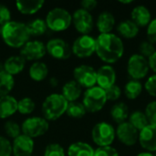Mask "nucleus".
Listing matches in <instances>:
<instances>
[{"label": "nucleus", "instance_id": "obj_14", "mask_svg": "<svg viewBox=\"0 0 156 156\" xmlns=\"http://www.w3.org/2000/svg\"><path fill=\"white\" fill-rule=\"evenodd\" d=\"M116 131V138L125 146H133L138 143L139 131L136 130L128 121L118 124Z\"/></svg>", "mask_w": 156, "mask_h": 156}, {"label": "nucleus", "instance_id": "obj_49", "mask_svg": "<svg viewBox=\"0 0 156 156\" xmlns=\"http://www.w3.org/2000/svg\"><path fill=\"white\" fill-rule=\"evenodd\" d=\"M154 155L156 156V152H155V153H154Z\"/></svg>", "mask_w": 156, "mask_h": 156}, {"label": "nucleus", "instance_id": "obj_30", "mask_svg": "<svg viewBox=\"0 0 156 156\" xmlns=\"http://www.w3.org/2000/svg\"><path fill=\"white\" fill-rule=\"evenodd\" d=\"M128 122L139 132L142 131L144 128H145L147 125H149L148 119L144 113V112L142 111H134L133 112L128 118Z\"/></svg>", "mask_w": 156, "mask_h": 156}, {"label": "nucleus", "instance_id": "obj_41", "mask_svg": "<svg viewBox=\"0 0 156 156\" xmlns=\"http://www.w3.org/2000/svg\"><path fill=\"white\" fill-rule=\"evenodd\" d=\"M94 156H120L118 151L112 146L98 147L95 149Z\"/></svg>", "mask_w": 156, "mask_h": 156}, {"label": "nucleus", "instance_id": "obj_35", "mask_svg": "<svg viewBox=\"0 0 156 156\" xmlns=\"http://www.w3.org/2000/svg\"><path fill=\"white\" fill-rule=\"evenodd\" d=\"M156 51V48L154 44L151 41L144 40L139 45V54L144 56L146 58H149Z\"/></svg>", "mask_w": 156, "mask_h": 156}, {"label": "nucleus", "instance_id": "obj_5", "mask_svg": "<svg viewBox=\"0 0 156 156\" xmlns=\"http://www.w3.org/2000/svg\"><path fill=\"white\" fill-rule=\"evenodd\" d=\"M105 90L99 86L87 89L84 91L82 98V104L84 105L87 112L95 113L101 111L107 102Z\"/></svg>", "mask_w": 156, "mask_h": 156}, {"label": "nucleus", "instance_id": "obj_23", "mask_svg": "<svg viewBox=\"0 0 156 156\" xmlns=\"http://www.w3.org/2000/svg\"><path fill=\"white\" fill-rule=\"evenodd\" d=\"M82 94V88L75 81L69 80L66 82L61 90V95L67 100L68 102L77 101Z\"/></svg>", "mask_w": 156, "mask_h": 156}, {"label": "nucleus", "instance_id": "obj_34", "mask_svg": "<svg viewBox=\"0 0 156 156\" xmlns=\"http://www.w3.org/2000/svg\"><path fill=\"white\" fill-rule=\"evenodd\" d=\"M4 131L5 133L12 139H16L20 134H22L21 126L14 121H7L4 125Z\"/></svg>", "mask_w": 156, "mask_h": 156}, {"label": "nucleus", "instance_id": "obj_15", "mask_svg": "<svg viewBox=\"0 0 156 156\" xmlns=\"http://www.w3.org/2000/svg\"><path fill=\"white\" fill-rule=\"evenodd\" d=\"M34 140L25 134H20L12 143L13 156H32L34 152Z\"/></svg>", "mask_w": 156, "mask_h": 156}, {"label": "nucleus", "instance_id": "obj_16", "mask_svg": "<svg viewBox=\"0 0 156 156\" xmlns=\"http://www.w3.org/2000/svg\"><path fill=\"white\" fill-rule=\"evenodd\" d=\"M116 70L111 65H102L97 70V86L104 90L113 86L116 82Z\"/></svg>", "mask_w": 156, "mask_h": 156}, {"label": "nucleus", "instance_id": "obj_17", "mask_svg": "<svg viewBox=\"0 0 156 156\" xmlns=\"http://www.w3.org/2000/svg\"><path fill=\"white\" fill-rule=\"evenodd\" d=\"M138 143L145 152H156V127L151 124L147 125L142 131L139 132Z\"/></svg>", "mask_w": 156, "mask_h": 156}, {"label": "nucleus", "instance_id": "obj_24", "mask_svg": "<svg viewBox=\"0 0 156 156\" xmlns=\"http://www.w3.org/2000/svg\"><path fill=\"white\" fill-rule=\"evenodd\" d=\"M45 2L43 0H27V1H16V9L23 15H33L37 13Z\"/></svg>", "mask_w": 156, "mask_h": 156}, {"label": "nucleus", "instance_id": "obj_37", "mask_svg": "<svg viewBox=\"0 0 156 156\" xmlns=\"http://www.w3.org/2000/svg\"><path fill=\"white\" fill-rule=\"evenodd\" d=\"M144 113L148 119L149 124L156 127V101H150L146 105Z\"/></svg>", "mask_w": 156, "mask_h": 156}, {"label": "nucleus", "instance_id": "obj_45", "mask_svg": "<svg viewBox=\"0 0 156 156\" xmlns=\"http://www.w3.org/2000/svg\"><path fill=\"white\" fill-rule=\"evenodd\" d=\"M148 62L150 69L153 72H154V74H156V51L148 58Z\"/></svg>", "mask_w": 156, "mask_h": 156}, {"label": "nucleus", "instance_id": "obj_29", "mask_svg": "<svg viewBox=\"0 0 156 156\" xmlns=\"http://www.w3.org/2000/svg\"><path fill=\"white\" fill-rule=\"evenodd\" d=\"M15 86V79L3 69L0 70V97L9 95Z\"/></svg>", "mask_w": 156, "mask_h": 156}, {"label": "nucleus", "instance_id": "obj_44", "mask_svg": "<svg viewBox=\"0 0 156 156\" xmlns=\"http://www.w3.org/2000/svg\"><path fill=\"white\" fill-rule=\"evenodd\" d=\"M98 5V2L96 0H82L80 2V8L86 10V11H92L96 8Z\"/></svg>", "mask_w": 156, "mask_h": 156}, {"label": "nucleus", "instance_id": "obj_25", "mask_svg": "<svg viewBox=\"0 0 156 156\" xmlns=\"http://www.w3.org/2000/svg\"><path fill=\"white\" fill-rule=\"evenodd\" d=\"M110 114L112 119L118 124L127 121L130 115L129 112V107L128 105L123 102V101H119L116 102L115 104L112 105L110 111Z\"/></svg>", "mask_w": 156, "mask_h": 156}, {"label": "nucleus", "instance_id": "obj_12", "mask_svg": "<svg viewBox=\"0 0 156 156\" xmlns=\"http://www.w3.org/2000/svg\"><path fill=\"white\" fill-rule=\"evenodd\" d=\"M72 24L75 29L81 35H90L94 27L93 16L90 12L79 8L72 15Z\"/></svg>", "mask_w": 156, "mask_h": 156}, {"label": "nucleus", "instance_id": "obj_33", "mask_svg": "<svg viewBox=\"0 0 156 156\" xmlns=\"http://www.w3.org/2000/svg\"><path fill=\"white\" fill-rule=\"evenodd\" d=\"M36 108L35 101L29 97H24L17 101V112L23 115H28L34 112Z\"/></svg>", "mask_w": 156, "mask_h": 156}, {"label": "nucleus", "instance_id": "obj_6", "mask_svg": "<svg viewBox=\"0 0 156 156\" xmlns=\"http://www.w3.org/2000/svg\"><path fill=\"white\" fill-rule=\"evenodd\" d=\"M116 138V131L112 124L107 122L96 123L91 130V139L99 147L111 146Z\"/></svg>", "mask_w": 156, "mask_h": 156}, {"label": "nucleus", "instance_id": "obj_2", "mask_svg": "<svg viewBox=\"0 0 156 156\" xmlns=\"http://www.w3.org/2000/svg\"><path fill=\"white\" fill-rule=\"evenodd\" d=\"M0 34L5 44L13 48H21L31 37L27 24L12 20L0 27Z\"/></svg>", "mask_w": 156, "mask_h": 156}, {"label": "nucleus", "instance_id": "obj_19", "mask_svg": "<svg viewBox=\"0 0 156 156\" xmlns=\"http://www.w3.org/2000/svg\"><path fill=\"white\" fill-rule=\"evenodd\" d=\"M115 16L110 11H102L97 17L96 27L100 34L112 33V29L115 27Z\"/></svg>", "mask_w": 156, "mask_h": 156}, {"label": "nucleus", "instance_id": "obj_4", "mask_svg": "<svg viewBox=\"0 0 156 156\" xmlns=\"http://www.w3.org/2000/svg\"><path fill=\"white\" fill-rule=\"evenodd\" d=\"M45 21L48 28L51 31L62 32L72 24V15L63 7H54L48 11Z\"/></svg>", "mask_w": 156, "mask_h": 156}, {"label": "nucleus", "instance_id": "obj_43", "mask_svg": "<svg viewBox=\"0 0 156 156\" xmlns=\"http://www.w3.org/2000/svg\"><path fill=\"white\" fill-rule=\"evenodd\" d=\"M146 35L148 37V40L153 42L154 44L156 43V17L152 19V21L147 26L146 29Z\"/></svg>", "mask_w": 156, "mask_h": 156}, {"label": "nucleus", "instance_id": "obj_7", "mask_svg": "<svg viewBox=\"0 0 156 156\" xmlns=\"http://www.w3.org/2000/svg\"><path fill=\"white\" fill-rule=\"evenodd\" d=\"M150 71L148 58L139 53H134L128 58L127 73L131 80H141L144 79Z\"/></svg>", "mask_w": 156, "mask_h": 156}, {"label": "nucleus", "instance_id": "obj_11", "mask_svg": "<svg viewBox=\"0 0 156 156\" xmlns=\"http://www.w3.org/2000/svg\"><path fill=\"white\" fill-rule=\"evenodd\" d=\"M47 53L55 59L65 60L70 58L72 54L71 47L62 38L55 37L49 39L46 44Z\"/></svg>", "mask_w": 156, "mask_h": 156}, {"label": "nucleus", "instance_id": "obj_40", "mask_svg": "<svg viewBox=\"0 0 156 156\" xmlns=\"http://www.w3.org/2000/svg\"><path fill=\"white\" fill-rule=\"evenodd\" d=\"M11 155H12V144L6 137L0 136V156Z\"/></svg>", "mask_w": 156, "mask_h": 156}, {"label": "nucleus", "instance_id": "obj_31", "mask_svg": "<svg viewBox=\"0 0 156 156\" xmlns=\"http://www.w3.org/2000/svg\"><path fill=\"white\" fill-rule=\"evenodd\" d=\"M66 113L69 117L72 119H81L86 115L87 111L82 102L77 101L73 102H69Z\"/></svg>", "mask_w": 156, "mask_h": 156}, {"label": "nucleus", "instance_id": "obj_18", "mask_svg": "<svg viewBox=\"0 0 156 156\" xmlns=\"http://www.w3.org/2000/svg\"><path fill=\"white\" fill-rule=\"evenodd\" d=\"M131 20H133L139 27H147L152 21V13L147 6L138 5L132 9Z\"/></svg>", "mask_w": 156, "mask_h": 156}, {"label": "nucleus", "instance_id": "obj_46", "mask_svg": "<svg viewBox=\"0 0 156 156\" xmlns=\"http://www.w3.org/2000/svg\"><path fill=\"white\" fill-rule=\"evenodd\" d=\"M48 83L51 87H57L58 85V80L56 77H51L48 80Z\"/></svg>", "mask_w": 156, "mask_h": 156}, {"label": "nucleus", "instance_id": "obj_42", "mask_svg": "<svg viewBox=\"0 0 156 156\" xmlns=\"http://www.w3.org/2000/svg\"><path fill=\"white\" fill-rule=\"evenodd\" d=\"M10 21H11V12L9 8L5 5L0 4V27H3L4 25L7 24Z\"/></svg>", "mask_w": 156, "mask_h": 156}, {"label": "nucleus", "instance_id": "obj_20", "mask_svg": "<svg viewBox=\"0 0 156 156\" xmlns=\"http://www.w3.org/2000/svg\"><path fill=\"white\" fill-rule=\"evenodd\" d=\"M26 60L20 55H14L7 58L3 65V70L11 76H16L19 74L26 66Z\"/></svg>", "mask_w": 156, "mask_h": 156}, {"label": "nucleus", "instance_id": "obj_22", "mask_svg": "<svg viewBox=\"0 0 156 156\" xmlns=\"http://www.w3.org/2000/svg\"><path fill=\"white\" fill-rule=\"evenodd\" d=\"M117 31L124 38L133 39L136 37L140 32V27L131 19H124L117 26Z\"/></svg>", "mask_w": 156, "mask_h": 156}, {"label": "nucleus", "instance_id": "obj_21", "mask_svg": "<svg viewBox=\"0 0 156 156\" xmlns=\"http://www.w3.org/2000/svg\"><path fill=\"white\" fill-rule=\"evenodd\" d=\"M17 112V100L6 95L0 97V119H6Z\"/></svg>", "mask_w": 156, "mask_h": 156}, {"label": "nucleus", "instance_id": "obj_47", "mask_svg": "<svg viewBox=\"0 0 156 156\" xmlns=\"http://www.w3.org/2000/svg\"><path fill=\"white\" fill-rule=\"evenodd\" d=\"M136 156H154V154H152V153H149V152H142V153H139Z\"/></svg>", "mask_w": 156, "mask_h": 156}, {"label": "nucleus", "instance_id": "obj_1", "mask_svg": "<svg viewBox=\"0 0 156 156\" xmlns=\"http://www.w3.org/2000/svg\"><path fill=\"white\" fill-rule=\"evenodd\" d=\"M95 53L101 60L108 65L119 61L124 54V44L122 37L114 33L100 34L96 37Z\"/></svg>", "mask_w": 156, "mask_h": 156}, {"label": "nucleus", "instance_id": "obj_32", "mask_svg": "<svg viewBox=\"0 0 156 156\" xmlns=\"http://www.w3.org/2000/svg\"><path fill=\"white\" fill-rule=\"evenodd\" d=\"M27 26L31 36H42L48 29L46 21L42 18H35L29 21Z\"/></svg>", "mask_w": 156, "mask_h": 156}, {"label": "nucleus", "instance_id": "obj_26", "mask_svg": "<svg viewBox=\"0 0 156 156\" xmlns=\"http://www.w3.org/2000/svg\"><path fill=\"white\" fill-rule=\"evenodd\" d=\"M93 147L84 142H76L71 144L67 151L68 156H94Z\"/></svg>", "mask_w": 156, "mask_h": 156}, {"label": "nucleus", "instance_id": "obj_9", "mask_svg": "<svg viewBox=\"0 0 156 156\" xmlns=\"http://www.w3.org/2000/svg\"><path fill=\"white\" fill-rule=\"evenodd\" d=\"M71 50L80 58H89L96 51V38L90 35H80L74 40Z\"/></svg>", "mask_w": 156, "mask_h": 156}, {"label": "nucleus", "instance_id": "obj_8", "mask_svg": "<svg viewBox=\"0 0 156 156\" xmlns=\"http://www.w3.org/2000/svg\"><path fill=\"white\" fill-rule=\"evenodd\" d=\"M48 129L49 123L43 117H29L26 119L21 125L22 133L32 139L44 135Z\"/></svg>", "mask_w": 156, "mask_h": 156}, {"label": "nucleus", "instance_id": "obj_27", "mask_svg": "<svg viewBox=\"0 0 156 156\" xmlns=\"http://www.w3.org/2000/svg\"><path fill=\"white\" fill-rule=\"evenodd\" d=\"M48 68L46 63L41 61L34 62L28 69V75L30 79L37 82H40L44 80L48 77Z\"/></svg>", "mask_w": 156, "mask_h": 156}, {"label": "nucleus", "instance_id": "obj_13", "mask_svg": "<svg viewBox=\"0 0 156 156\" xmlns=\"http://www.w3.org/2000/svg\"><path fill=\"white\" fill-rule=\"evenodd\" d=\"M46 53V45L40 40H29L20 48V56L26 61H38Z\"/></svg>", "mask_w": 156, "mask_h": 156}, {"label": "nucleus", "instance_id": "obj_48", "mask_svg": "<svg viewBox=\"0 0 156 156\" xmlns=\"http://www.w3.org/2000/svg\"><path fill=\"white\" fill-rule=\"evenodd\" d=\"M118 2L120 4H122V5H130V4H133V0H119Z\"/></svg>", "mask_w": 156, "mask_h": 156}, {"label": "nucleus", "instance_id": "obj_39", "mask_svg": "<svg viewBox=\"0 0 156 156\" xmlns=\"http://www.w3.org/2000/svg\"><path fill=\"white\" fill-rule=\"evenodd\" d=\"M105 93H106L107 101H118L121 98L122 90V89L117 84H114L113 86H112L109 89H107L105 90Z\"/></svg>", "mask_w": 156, "mask_h": 156}, {"label": "nucleus", "instance_id": "obj_10", "mask_svg": "<svg viewBox=\"0 0 156 156\" xmlns=\"http://www.w3.org/2000/svg\"><path fill=\"white\" fill-rule=\"evenodd\" d=\"M74 80L81 87L90 89L97 84V70L89 65H80L73 69Z\"/></svg>", "mask_w": 156, "mask_h": 156}, {"label": "nucleus", "instance_id": "obj_28", "mask_svg": "<svg viewBox=\"0 0 156 156\" xmlns=\"http://www.w3.org/2000/svg\"><path fill=\"white\" fill-rule=\"evenodd\" d=\"M144 90V85L140 80H130L126 82L123 88L124 95L127 99L133 101L140 97Z\"/></svg>", "mask_w": 156, "mask_h": 156}, {"label": "nucleus", "instance_id": "obj_3", "mask_svg": "<svg viewBox=\"0 0 156 156\" xmlns=\"http://www.w3.org/2000/svg\"><path fill=\"white\" fill-rule=\"evenodd\" d=\"M69 102L61 93H51L43 101L41 112L48 122H54L66 113Z\"/></svg>", "mask_w": 156, "mask_h": 156}, {"label": "nucleus", "instance_id": "obj_38", "mask_svg": "<svg viewBox=\"0 0 156 156\" xmlns=\"http://www.w3.org/2000/svg\"><path fill=\"white\" fill-rule=\"evenodd\" d=\"M144 89L150 96L156 98V74H152L147 78L144 84Z\"/></svg>", "mask_w": 156, "mask_h": 156}, {"label": "nucleus", "instance_id": "obj_36", "mask_svg": "<svg viewBox=\"0 0 156 156\" xmlns=\"http://www.w3.org/2000/svg\"><path fill=\"white\" fill-rule=\"evenodd\" d=\"M44 156H66V153L60 144H49L45 148Z\"/></svg>", "mask_w": 156, "mask_h": 156}]
</instances>
